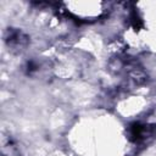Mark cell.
<instances>
[{"label":"cell","instance_id":"3957f363","mask_svg":"<svg viewBox=\"0 0 156 156\" xmlns=\"http://www.w3.org/2000/svg\"><path fill=\"white\" fill-rule=\"evenodd\" d=\"M129 18H130V24L133 26V28L135 30H138V29H140L143 27V21H141V18L139 17V15L135 11L132 12V15H130Z\"/></svg>","mask_w":156,"mask_h":156},{"label":"cell","instance_id":"277c9868","mask_svg":"<svg viewBox=\"0 0 156 156\" xmlns=\"http://www.w3.org/2000/svg\"><path fill=\"white\" fill-rule=\"evenodd\" d=\"M37 68V66L34 65V62H28V69L29 71H34Z\"/></svg>","mask_w":156,"mask_h":156},{"label":"cell","instance_id":"6da1fadb","mask_svg":"<svg viewBox=\"0 0 156 156\" xmlns=\"http://www.w3.org/2000/svg\"><path fill=\"white\" fill-rule=\"evenodd\" d=\"M9 46H13L16 49H20V48H23L27 45L28 43V37L21 32V30H16V29H11L9 32V37L6 39Z\"/></svg>","mask_w":156,"mask_h":156},{"label":"cell","instance_id":"7a4b0ae2","mask_svg":"<svg viewBox=\"0 0 156 156\" xmlns=\"http://www.w3.org/2000/svg\"><path fill=\"white\" fill-rule=\"evenodd\" d=\"M152 132V129L150 127H146L139 122H134L133 124H130L129 128V133H130V139L133 141H140L143 140L147 134H150Z\"/></svg>","mask_w":156,"mask_h":156}]
</instances>
